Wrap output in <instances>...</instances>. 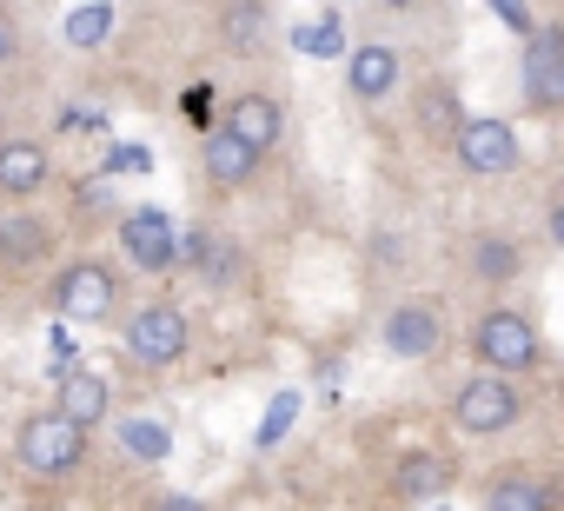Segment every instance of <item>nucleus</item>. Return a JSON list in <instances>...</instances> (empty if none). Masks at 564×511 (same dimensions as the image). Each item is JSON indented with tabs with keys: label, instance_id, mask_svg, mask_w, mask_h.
Returning a JSON list of instances; mask_svg holds the SVG:
<instances>
[{
	"label": "nucleus",
	"instance_id": "obj_31",
	"mask_svg": "<svg viewBox=\"0 0 564 511\" xmlns=\"http://www.w3.org/2000/svg\"><path fill=\"white\" fill-rule=\"evenodd\" d=\"M544 226H551V246H564V199L551 206V219H544Z\"/></svg>",
	"mask_w": 564,
	"mask_h": 511
},
{
	"label": "nucleus",
	"instance_id": "obj_16",
	"mask_svg": "<svg viewBox=\"0 0 564 511\" xmlns=\"http://www.w3.org/2000/svg\"><path fill=\"white\" fill-rule=\"evenodd\" d=\"M346 87H352V100H392L399 94V54L392 47H352V61H346Z\"/></svg>",
	"mask_w": 564,
	"mask_h": 511
},
{
	"label": "nucleus",
	"instance_id": "obj_7",
	"mask_svg": "<svg viewBox=\"0 0 564 511\" xmlns=\"http://www.w3.org/2000/svg\"><path fill=\"white\" fill-rule=\"evenodd\" d=\"M120 252L140 273H173L180 267V226L160 206H133V213H120Z\"/></svg>",
	"mask_w": 564,
	"mask_h": 511
},
{
	"label": "nucleus",
	"instance_id": "obj_11",
	"mask_svg": "<svg viewBox=\"0 0 564 511\" xmlns=\"http://www.w3.org/2000/svg\"><path fill=\"white\" fill-rule=\"evenodd\" d=\"M226 133L246 146V153H272L279 140H286V107H279L272 94H239L226 107Z\"/></svg>",
	"mask_w": 564,
	"mask_h": 511
},
{
	"label": "nucleus",
	"instance_id": "obj_32",
	"mask_svg": "<svg viewBox=\"0 0 564 511\" xmlns=\"http://www.w3.org/2000/svg\"><path fill=\"white\" fill-rule=\"evenodd\" d=\"M0 140H8V113H0Z\"/></svg>",
	"mask_w": 564,
	"mask_h": 511
},
{
	"label": "nucleus",
	"instance_id": "obj_28",
	"mask_svg": "<svg viewBox=\"0 0 564 511\" xmlns=\"http://www.w3.org/2000/svg\"><path fill=\"white\" fill-rule=\"evenodd\" d=\"M372 260H379V267H399V260H405L399 232H372Z\"/></svg>",
	"mask_w": 564,
	"mask_h": 511
},
{
	"label": "nucleus",
	"instance_id": "obj_12",
	"mask_svg": "<svg viewBox=\"0 0 564 511\" xmlns=\"http://www.w3.org/2000/svg\"><path fill=\"white\" fill-rule=\"evenodd\" d=\"M54 252V226L41 213H0V267L21 273V267H41Z\"/></svg>",
	"mask_w": 564,
	"mask_h": 511
},
{
	"label": "nucleus",
	"instance_id": "obj_15",
	"mask_svg": "<svg viewBox=\"0 0 564 511\" xmlns=\"http://www.w3.org/2000/svg\"><path fill=\"white\" fill-rule=\"evenodd\" d=\"M485 511H557V485L544 471H498L485 485Z\"/></svg>",
	"mask_w": 564,
	"mask_h": 511
},
{
	"label": "nucleus",
	"instance_id": "obj_13",
	"mask_svg": "<svg viewBox=\"0 0 564 511\" xmlns=\"http://www.w3.org/2000/svg\"><path fill=\"white\" fill-rule=\"evenodd\" d=\"M54 173V153L41 140H0V199H28Z\"/></svg>",
	"mask_w": 564,
	"mask_h": 511
},
{
	"label": "nucleus",
	"instance_id": "obj_20",
	"mask_svg": "<svg viewBox=\"0 0 564 511\" xmlns=\"http://www.w3.org/2000/svg\"><path fill=\"white\" fill-rule=\"evenodd\" d=\"M412 113H419L425 133H445V140H458V127H465V107H458L452 80H425V87L412 94Z\"/></svg>",
	"mask_w": 564,
	"mask_h": 511
},
{
	"label": "nucleus",
	"instance_id": "obj_10",
	"mask_svg": "<svg viewBox=\"0 0 564 511\" xmlns=\"http://www.w3.org/2000/svg\"><path fill=\"white\" fill-rule=\"evenodd\" d=\"M180 267H193L206 286H239V273H246V252H239V239H232V232L193 226V232H180Z\"/></svg>",
	"mask_w": 564,
	"mask_h": 511
},
{
	"label": "nucleus",
	"instance_id": "obj_4",
	"mask_svg": "<svg viewBox=\"0 0 564 511\" xmlns=\"http://www.w3.org/2000/svg\"><path fill=\"white\" fill-rule=\"evenodd\" d=\"M14 458H21L34 478H67V471H80V458H87V432L67 425L61 412H34V418L21 425V438H14Z\"/></svg>",
	"mask_w": 564,
	"mask_h": 511
},
{
	"label": "nucleus",
	"instance_id": "obj_2",
	"mask_svg": "<svg viewBox=\"0 0 564 511\" xmlns=\"http://www.w3.org/2000/svg\"><path fill=\"white\" fill-rule=\"evenodd\" d=\"M524 418V392L518 379H498V372H471L458 392H452V425L471 432V438H491V432H511Z\"/></svg>",
	"mask_w": 564,
	"mask_h": 511
},
{
	"label": "nucleus",
	"instance_id": "obj_30",
	"mask_svg": "<svg viewBox=\"0 0 564 511\" xmlns=\"http://www.w3.org/2000/svg\"><path fill=\"white\" fill-rule=\"evenodd\" d=\"M153 511H206L193 491H166V498H153Z\"/></svg>",
	"mask_w": 564,
	"mask_h": 511
},
{
	"label": "nucleus",
	"instance_id": "obj_17",
	"mask_svg": "<svg viewBox=\"0 0 564 511\" xmlns=\"http://www.w3.org/2000/svg\"><path fill=\"white\" fill-rule=\"evenodd\" d=\"M452 478H458V465H452L445 452H405V458L392 465V491H399V498H445Z\"/></svg>",
	"mask_w": 564,
	"mask_h": 511
},
{
	"label": "nucleus",
	"instance_id": "obj_9",
	"mask_svg": "<svg viewBox=\"0 0 564 511\" xmlns=\"http://www.w3.org/2000/svg\"><path fill=\"white\" fill-rule=\"evenodd\" d=\"M452 153H458V166L471 180H498V173L518 166V133H511V120H465Z\"/></svg>",
	"mask_w": 564,
	"mask_h": 511
},
{
	"label": "nucleus",
	"instance_id": "obj_6",
	"mask_svg": "<svg viewBox=\"0 0 564 511\" xmlns=\"http://www.w3.org/2000/svg\"><path fill=\"white\" fill-rule=\"evenodd\" d=\"M379 339H386V352L405 359V366L438 359V352H445V313H438V300H399V306L386 313Z\"/></svg>",
	"mask_w": 564,
	"mask_h": 511
},
{
	"label": "nucleus",
	"instance_id": "obj_24",
	"mask_svg": "<svg viewBox=\"0 0 564 511\" xmlns=\"http://www.w3.org/2000/svg\"><path fill=\"white\" fill-rule=\"evenodd\" d=\"M293 47H300V54H319V61H326V54H339V47H346V34H339V14H319V21H306V28L293 34Z\"/></svg>",
	"mask_w": 564,
	"mask_h": 511
},
{
	"label": "nucleus",
	"instance_id": "obj_25",
	"mask_svg": "<svg viewBox=\"0 0 564 511\" xmlns=\"http://www.w3.org/2000/svg\"><path fill=\"white\" fill-rule=\"evenodd\" d=\"M74 213H80V219H94V213H113V180H107V173L80 180V193H74Z\"/></svg>",
	"mask_w": 564,
	"mask_h": 511
},
{
	"label": "nucleus",
	"instance_id": "obj_29",
	"mask_svg": "<svg viewBox=\"0 0 564 511\" xmlns=\"http://www.w3.org/2000/svg\"><path fill=\"white\" fill-rule=\"evenodd\" d=\"M286 418H293V399H279V412H272V418L259 425V445H272L279 432H286Z\"/></svg>",
	"mask_w": 564,
	"mask_h": 511
},
{
	"label": "nucleus",
	"instance_id": "obj_27",
	"mask_svg": "<svg viewBox=\"0 0 564 511\" xmlns=\"http://www.w3.org/2000/svg\"><path fill=\"white\" fill-rule=\"evenodd\" d=\"M498 21H505V28H518L524 41L538 34V21H531V8H518V0H498Z\"/></svg>",
	"mask_w": 564,
	"mask_h": 511
},
{
	"label": "nucleus",
	"instance_id": "obj_14",
	"mask_svg": "<svg viewBox=\"0 0 564 511\" xmlns=\"http://www.w3.org/2000/svg\"><path fill=\"white\" fill-rule=\"evenodd\" d=\"M67 425H80V432H94V425H107V412H113V385L100 379V372H67L61 379V405H54Z\"/></svg>",
	"mask_w": 564,
	"mask_h": 511
},
{
	"label": "nucleus",
	"instance_id": "obj_26",
	"mask_svg": "<svg viewBox=\"0 0 564 511\" xmlns=\"http://www.w3.org/2000/svg\"><path fill=\"white\" fill-rule=\"evenodd\" d=\"M14 61H21V21L0 14V67H14Z\"/></svg>",
	"mask_w": 564,
	"mask_h": 511
},
{
	"label": "nucleus",
	"instance_id": "obj_21",
	"mask_svg": "<svg viewBox=\"0 0 564 511\" xmlns=\"http://www.w3.org/2000/svg\"><path fill=\"white\" fill-rule=\"evenodd\" d=\"M120 445H127L140 465H160V458L173 452V432H166L160 418H127V425H120Z\"/></svg>",
	"mask_w": 564,
	"mask_h": 511
},
{
	"label": "nucleus",
	"instance_id": "obj_8",
	"mask_svg": "<svg viewBox=\"0 0 564 511\" xmlns=\"http://www.w3.org/2000/svg\"><path fill=\"white\" fill-rule=\"evenodd\" d=\"M127 352H133L140 366H160V372L180 366V359H186V313H180V306H160V300L140 306V313L127 319Z\"/></svg>",
	"mask_w": 564,
	"mask_h": 511
},
{
	"label": "nucleus",
	"instance_id": "obj_22",
	"mask_svg": "<svg viewBox=\"0 0 564 511\" xmlns=\"http://www.w3.org/2000/svg\"><path fill=\"white\" fill-rule=\"evenodd\" d=\"M107 34H113V8H107V0H87V8L67 14V41L74 47H100Z\"/></svg>",
	"mask_w": 564,
	"mask_h": 511
},
{
	"label": "nucleus",
	"instance_id": "obj_5",
	"mask_svg": "<svg viewBox=\"0 0 564 511\" xmlns=\"http://www.w3.org/2000/svg\"><path fill=\"white\" fill-rule=\"evenodd\" d=\"M518 87L531 113H564V21H538L518 61Z\"/></svg>",
	"mask_w": 564,
	"mask_h": 511
},
{
	"label": "nucleus",
	"instance_id": "obj_1",
	"mask_svg": "<svg viewBox=\"0 0 564 511\" xmlns=\"http://www.w3.org/2000/svg\"><path fill=\"white\" fill-rule=\"evenodd\" d=\"M471 359H478V372L518 379V372H538L544 339H538V326H531L524 313L491 306V313H478V326H471Z\"/></svg>",
	"mask_w": 564,
	"mask_h": 511
},
{
	"label": "nucleus",
	"instance_id": "obj_23",
	"mask_svg": "<svg viewBox=\"0 0 564 511\" xmlns=\"http://www.w3.org/2000/svg\"><path fill=\"white\" fill-rule=\"evenodd\" d=\"M213 21H219V34H226V47H252V41H259V28H265L272 14H265V8H219Z\"/></svg>",
	"mask_w": 564,
	"mask_h": 511
},
{
	"label": "nucleus",
	"instance_id": "obj_3",
	"mask_svg": "<svg viewBox=\"0 0 564 511\" xmlns=\"http://www.w3.org/2000/svg\"><path fill=\"white\" fill-rule=\"evenodd\" d=\"M47 300H54V313L74 319V326H107V319L120 313V280H113L100 260H74V267L54 273Z\"/></svg>",
	"mask_w": 564,
	"mask_h": 511
},
{
	"label": "nucleus",
	"instance_id": "obj_19",
	"mask_svg": "<svg viewBox=\"0 0 564 511\" xmlns=\"http://www.w3.org/2000/svg\"><path fill=\"white\" fill-rule=\"evenodd\" d=\"M465 267H471L485 286H511V280L524 273V252H518V239H511V232H478V239H471V252H465Z\"/></svg>",
	"mask_w": 564,
	"mask_h": 511
},
{
	"label": "nucleus",
	"instance_id": "obj_18",
	"mask_svg": "<svg viewBox=\"0 0 564 511\" xmlns=\"http://www.w3.org/2000/svg\"><path fill=\"white\" fill-rule=\"evenodd\" d=\"M199 166H206L213 186H246L252 166H259V153H246L226 127H206V140H199Z\"/></svg>",
	"mask_w": 564,
	"mask_h": 511
}]
</instances>
